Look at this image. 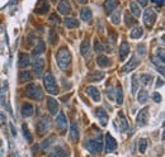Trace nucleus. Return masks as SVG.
Returning <instances> with one entry per match:
<instances>
[{
	"instance_id": "nucleus-1",
	"label": "nucleus",
	"mask_w": 165,
	"mask_h": 157,
	"mask_svg": "<svg viewBox=\"0 0 165 157\" xmlns=\"http://www.w3.org/2000/svg\"><path fill=\"white\" fill-rule=\"evenodd\" d=\"M56 62L61 71H68L71 67V53L68 47H61L57 51Z\"/></svg>"
},
{
	"instance_id": "nucleus-2",
	"label": "nucleus",
	"mask_w": 165,
	"mask_h": 157,
	"mask_svg": "<svg viewBox=\"0 0 165 157\" xmlns=\"http://www.w3.org/2000/svg\"><path fill=\"white\" fill-rule=\"evenodd\" d=\"M43 84H45L46 90L50 94H52V95H57L59 94L57 84H56V80H55V77H53L51 71H47L46 74L43 75Z\"/></svg>"
},
{
	"instance_id": "nucleus-3",
	"label": "nucleus",
	"mask_w": 165,
	"mask_h": 157,
	"mask_svg": "<svg viewBox=\"0 0 165 157\" xmlns=\"http://www.w3.org/2000/svg\"><path fill=\"white\" fill-rule=\"evenodd\" d=\"M26 95L32 100H37V101L43 100V91H42V89L38 85H34V84H30V85L26 88Z\"/></svg>"
},
{
	"instance_id": "nucleus-4",
	"label": "nucleus",
	"mask_w": 165,
	"mask_h": 157,
	"mask_svg": "<svg viewBox=\"0 0 165 157\" xmlns=\"http://www.w3.org/2000/svg\"><path fill=\"white\" fill-rule=\"evenodd\" d=\"M88 151L91 155H98L102 152V148H103V140L100 136H98L95 138H91V140L88 141Z\"/></svg>"
},
{
	"instance_id": "nucleus-5",
	"label": "nucleus",
	"mask_w": 165,
	"mask_h": 157,
	"mask_svg": "<svg viewBox=\"0 0 165 157\" xmlns=\"http://www.w3.org/2000/svg\"><path fill=\"white\" fill-rule=\"evenodd\" d=\"M51 128V120H50V117H42L40 120H38V123H37V133L40 136H45L48 131H50Z\"/></svg>"
},
{
	"instance_id": "nucleus-6",
	"label": "nucleus",
	"mask_w": 165,
	"mask_h": 157,
	"mask_svg": "<svg viewBox=\"0 0 165 157\" xmlns=\"http://www.w3.org/2000/svg\"><path fill=\"white\" fill-rule=\"evenodd\" d=\"M156 13L152 9H146L145 11H144V23H145V26L146 27H149V28H151L152 26L155 24V22H156Z\"/></svg>"
},
{
	"instance_id": "nucleus-7",
	"label": "nucleus",
	"mask_w": 165,
	"mask_h": 157,
	"mask_svg": "<svg viewBox=\"0 0 165 157\" xmlns=\"http://www.w3.org/2000/svg\"><path fill=\"white\" fill-rule=\"evenodd\" d=\"M56 124H57V129L61 134H64L68 131V118L65 117V114L62 112L59 113V115L56 118Z\"/></svg>"
},
{
	"instance_id": "nucleus-8",
	"label": "nucleus",
	"mask_w": 165,
	"mask_h": 157,
	"mask_svg": "<svg viewBox=\"0 0 165 157\" xmlns=\"http://www.w3.org/2000/svg\"><path fill=\"white\" fill-rule=\"evenodd\" d=\"M149 122V108H144L142 110H140L138 114H137V117H136V123L138 125H146Z\"/></svg>"
},
{
	"instance_id": "nucleus-9",
	"label": "nucleus",
	"mask_w": 165,
	"mask_h": 157,
	"mask_svg": "<svg viewBox=\"0 0 165 157\" xmlns=\"http://www.w3.org/2000/svg\"><path fill=\"white\" fill-rule=\"evenodd\" d=\"M57 9L62 15H69L71 13V10H72L71 4H70L69 0H61V2L59 3V5H57Z\"/></svg>"
},
{
	"instance_id": "nucleus-10",
	"label": "nucleus",
	"mask_w": 165,
	"mask_h": 157,
	"mask_svg": "<svg viewBox=\"0 0 165 157\" xmlns=\"http://www.w3.org/2000/svg\"><path fill=\"white\" fill-rule=\"evenodd\" d=\"M60 109V104H59V101L56 99H53V98H48L47 99V110L50 112L51 115H55V114H57Z\"/></svg>"
},
{
	"instance_id": "nucleus-11",
	"label": "nucleus",
	"mask_w": 165,
	"mask_h": 157,
	"mask_svg": "<svg viewBox=\"0 0 165 157\" xmlns=\"http://www.w3.org/2000/svg\"><path fill=\"white\" fill-rule=\"evenodd\" d=\"M45 67V60L41 58V57H36L34 61H33V71L37 76L42 75V71H43Z\"/></svg>"
},
{
	"instance_id": "nucleus-12",
	"label": "nucleus",
	"mask_w": 165,
	"mask_h": 157,
	"mask_svg": "<svg viewBox=\"0 0 165 157\" xmlns=\"http://www.w3.org/2000/svg\"><path fill=\"white\" fill-rule=\"evenodd\" d=\"M117 148V141L112 137V134H106V151L107 152H113Z\"/></svg>"
},
{
	"instance_id": "nucleus-13",
	"label": "nucleus",
	"mask_w": 165,
	"mask_h": 157,
	"mask_svg": "<svg viewBox=\"0 0 165 157\" xmlns=\"http://www.w3.org/2000/svg\"><path fill=\"white\" fill-rule=\"evenodd\" d=\"M95 114H97V118L99 120V123L102 127H106L108 124V114L104 109H102V108H98L95 110Z\"/></svg>"
},
{
	"instance_id": "nucleus-14",
	"label": "nucleus",
	"mask_w": 165,
	"mask_h": 157,
	"mask_svg": "<svg viewBox=\"0 0 165 157\" xmlns=\"http://www.w3.org/2000/svg\"><path fill=\"white\" fill-rule=\"evenodd\" d=\"M138 65H140V60L136 57V56H132L130 58V61H128L126 65H125V67H123V71L125 72H131L133 71L136 67H138Z\"/></svg>"
},
{
	"instance_id": "nucleus-15",
	"label": "nucleus",
	"mask_w": 165,
	"mask_h": 157,
	"mask_svg": "<svg viewBox=\"0 0 165 157\" xmlns=\"http://www.w3.org/2000/svg\"><path fill=\"white\" fill-rule=\"evenodd\" d=\"M85 93H87L91 99L94 101H100V91L98 90V88H94V86H88L85 89Z\"/></svg>"
},
{
	"instance_id": "nucleus-16",
	"label": "nucleus",
	"mask_w": 165,
	"mask_h": 157,
	"mask_svg": "<svg viewBox=\"0 0 165 157\" xmlns=\"http://www.w3.org/2000/svg\"><path fill=\"white\" fill-rule=\"evenodd\" d=\"M119 2L118 0H106L104 4H103V7H104V11L107 14H111L112 11L118 7Z\"/></svg>"
},
{
	"instance_id": "nucleus-17",
	"label": "nucleus",
	"mask_w": 165,
	"mask_h": 157,
	"mask_svg": "<svg viewBox=\"0 0 165 157\" xmlns=\"http://www.w3.org/2000/svg\"><path fill=\"white\" fill-rule=\"evenodd\" d=\"M70 141L71 142H78L79 141V127L76 122H72L70 127Z\"/></svg>"
},
{
	"instance_id": "nucleus-18",
	"label": "nucleus",
	"mask_w": 165,
	"mask_h": 157,
	"mask_svg": "<svg viewBox=\"0 0 165 157\" xmlns=\"http://www.w3.org/2000/svg\"><path fill=\"white\" fill-rule=\"evenodd\" d=\"M118 125H119V129H121V132H127L128 131V128H130V125H128V122H127V119H126V117L123 115V113H118Z\"/></svg>"
},
{
	"instance_id": "nucleus-19",
	"label": "nucleus",
	"mask_w": 165,
	"mask_h": 157,
	"mask_svg": "<svg viewBox=\"0 0 165 157\" xmlns=\"http://www.w3.org/2000/svg\"><path fill=\"white\" fill-rule=\"evenodd\" d=\"M128 53H130V45H128L127 42H122L121 46H119V60L121 61L126 60Z\"/></svg>"
},
{
	"instance_id": "nucleus-20",
	"label": "nucleus",
	"mask_w": 165,
	"mask_h": 157,
	"mask_svg": "<svg viewBox=\"0 0 165 157\" xmlns=\"http://www.w3.org/2000/svg\"><path fill=\"white\" fill-rule=\"evenodd\" d=\"M48 10H50V4H48L46 0H45V2L40 0V3L37 4V8H36L34 11H36L37 14H46Z\"/></svg>"
},
{
	"instance_id": "nucleus-21",
	"label": "nucleus",
	"mask_w": 165,
	"mask_h": 157,
	"mask_svg": "<svg viewBox=\"0 0 165 157\" xmlns=\"http://www.w3.org/2000/svg\"><path fill=\"white\" fill-rule=\"evenodd\" d=\"M69 151L65 149L64 147H56L51 152L50 157H69Z\"/></svg>"
},
{
	"instance_id": "nucleus-22",
	"label": "nucleus",
	"mask_w": 165,
	"mask_h": 157,
	"mask_svg": "<svg viewBox=\"0 0 165 157\" xmlns=\"http://www.w3.org/2000/svg\"><path fill=\"white\" fill-rule=\"evenodd\" d=\"M30 63V58L29 56L27 55V53H21L19 55V61H18V65H19L21 69H26L28 67Z\"/></svg>"
},
{
	"instance_id": "nucleus-23",
	"label": "nucleus",
	"mask_w": 165,
	"mask_h": 157,
	"mask_svg": "<svg viewBox=\"0 0 165 157\" xmlns=\"http://www.w3.org/2000/svg\"><path fill=\"white\" fill-rule=\"evenodd\" d=\"M103 77H104V74H103L102 71H93L88 75V80L94 82V81H100Z\"/></svg>"
},
{
	"instance_id": "nucleus-24",
	"label": "nucleus",
	"mask_w": 165,
	"mask_h": 157,
	"mask_svg": "<svg viewBox=\"0 0 165 157\" xmlns=\"http://www.w3.org/2000/svg\"><path fill=\"white\" fill-rule=\"evenodd\" d=\"M142 35H144V29H142V27L136 26V27L131 31L130 37H131L132 39H138V38H141Z\"/></svg>"
},
{
	"instance_id": "nucleus-25",
	"label": "nucleus",
	"mask_w": 165,
	"mask_h": 157,
	"mask_svg": "<svg viewBox=\"0 0 165 157\" xmlns=\"http://www.w3.org/2000/svg\"><path fill=\"white\" fill-rule=\"evenodd\" d=\"M80 52L84 57H88L89 56V52H90V42L89 39H84L83 43H81V47H80Z\"/></svg>"
},
{
	"instance_id": "nucleus-26",
	"label": "nucleus",
	"mask_w": 165,
	"mask_h": 157,
	"mask_svg": "<svg viewBox=\"0 0 165 157\" xmlns=\"http://www.w3.org/2000/svg\"><path fill=\"white\" fill-rule=\"evenodd\" d=\"M91 17H93V14H91V10L89 8H83L81 11H80V18L81 20L84 22H90L91 20Z\"/></svg>"
},
{
	"instance_id": "nucleus-27",
	"label": "nucleus",
	"mask_w": 165,
	"mask_h": 157,
	"mask_svg": "<svg viewBox=\"0 0 165 157\" xmlns=\"http://www.w3.org/2000/svg\"><path fill=\"white\" fill-rule=\"evenodd\" d=\"M22 115L23 117H32L33 115V106L29 104V103H26L22 106Z\"/></svg>"
},
{
	"instance_id": "nucleus-28",
	"label": "nucleus",
	"mask_w": 165,
	"mask_h": 157,
	"mask_svg": "<svg viewBox=\"0 0 165 157\" xmlns=\"http://www.w3.org/2000/svg\"><path fill=\"white\" fill-rule=\"evenodd\" d=\"M45 50H46V47H45V42L43 41H38V43H37V46L34 47V50H33V55L34 56H40L41 53H43L45 52Z\"/></svg>"
},
{
	"instance_id": "nucleus-29",
	"label": "nucleus",
	"mask_w": 165,
	"mask_h": 157,
	"mask_svg": "<svg viewBox=\"0 0 165 157\" xmlns=\"http://www.w3.org/2000/svg\"><path fill=\"white\" fill-rule=\"evenodd\" d=\"M64 24L69 29H72V28H78L79 27V22L75 19V18H66L64 20Z\"/></svg>"
},
{
	"instance_id": "nucleus-30",
	"label": "nucleus",
	"mask_w": 165,
	"mask_h": 157,
	"mask_svg": "<svg viewBox=\"0 0 165 157\" xmlns=\"http://www.w3.org/2000/svg\"><path fill=\"white\" fill-rule=\"evenodd\" d=\"M48 41H50V43L52 46L57 45V41H59V33L55 31V29H51L50 32H48Z\"/></svg>"
},
{
	"instance_id": "nucleus-31",
	"label": "nucleus",
	"mask_w": 165,
	"mask_h": 157,
	"mask_svg": "<svg viewBox=\"0 0 165 157\" xmlns=\"http://www.w3.org/2000/svg\"><path fill=\"white\" fill-rule=\"evenodd\" d=\"M148 99H149V93L146 91L145 89L140 90V91H138V96H137V100H138L140 104H145V103L148 101Z\"/></svg>"
},
{
	"instance_id": "nucleus-32",
	"label": "nucleus",
	"mask_w": 165,
	"mask_h": 157,
	"mask_svg": "<svg viewBox=\"0 0 165 157\" xmlns=\"http://www.w3.org/2000/svg\"><path fill=\"white\" fill-rule=\"evenodd\" d=\"M97 63H98V66L99 67H102V69H104V67H108L109 66V58L108 57H106V56H99L97 58Z\"/></svg>"
},
{
	"instance_id": "nucleus-33",
	"label": "nucleus",
	"mask_w": 165,
	"mask_h": 157,
	"mask_svg": "<svg viewBox=\"0 0 165 157\" xmlns=\"http://www.w3.org/2000/svg\"><path fill=\"white\" fill-rule=\"evenodd\" d=\"M140 80H141V82L145 86H150L152 84L154 77H152V75H150V74H144V75H141V77H140Z\"/></svg>"
},
{
	"instance_id": "nucleus-34",
	"label": "nucleus",
	"mask_w": 165,
	"mask_h": 157,
	"mask_svg": "<svg viewBox=\"0 0 165 157\" xmlns=\"http://www.w3.org/2000/svg\"><path fill=\"white\" fill-rule=\"evenodd\" d=\"M22 131H23V136H24V138H26V141H27L28 143H32L33 137H32V134H30V132H29V129H28L27 124H23V125H22Z\"/></svg>"
},
{
	"instance_id": "nucleus-35",
	"label": "nucleus",
	"mask_w": 165,
	"mask_h": 157,
	"mask_svg": "<svg viewBox=\"0 0 165 157\" xmlns=\"http://www.w3.org/2000/svg\"><path fill=\"white\" fill-rule=\"evenodd\" d=\"M32 74L29 71H22L19 74V81L21 82H27V81H30L32 80Z\"/></svg>"
},
{
	"instance_id": "nucleus-36",
	"label": "nucleus",
	"mask_w": 165,
	"mask_h": 157,
	"mask_svg": "<svg viewBox=\"0 0 165 157\" xmlns=\"http://www.w3.org/2000/svg\"><path fill=\"white\" fill-rule=\"evenodd\" d=\"M116 101H117L118 105L123 103V91H122V88L119 85L116 88Z\"/></svg>"
},
{
	"instance_id": "nucleus-37",
	"label": "nucleus",
	"mask_w": 165,
	"mask_h": 157,
	"mask_svg": "<svg viewBox=\"0 0 165 157\" xmlns=\"http://www.w3.org/2000/svg\"><path fill=\"white\" fill-rule=\"evenodd\" d=\"M125 23H126L127 27H132V26H135L136 24V19L128 13V11H126L125 13Z\"/></svg>"
},
{
	"instance_id": "nucleus-38",
	"label": "nucleus",
	"mask_w": 165,
	"mask_h": 157,
	"mask_svg": "<svg viewBox=\"0 0 165 157\" xmlns=\"http://www.w3.org/2000/svg\"><path fill=\"white\" fill-rule=\"evenodd\" d=\"M131 82H132V94L135 95L137 93V89H138V76L137 75H133L131 77Z\"/></svg>"
},
{
	"instance_id": "nucleus-39",
	"label": "nucleus",
	"mask_w": 165,
	"mask_h": 157,
	"mask_svg": "<svg viewBox=\"0 0 165 157\" xmlns=\"http://www.w3.org/2000/svg\"><path fill=\"white\" fill-rule=\"evenodd\" d=\"M130 8H131V11L133 13V15H135V17L138 18L140 15H141V8H140L136 3H131L130 4Z\"/></svg>"
},
{
	"instance_id": "nucleus-40",
	"label": "nucleus",
	"mask_w": 165,
	"mask_h": 157,
	"mask_svg": "<svg viewBox=\"0 0 165 157\" xmlns=\"http://www.w3.org/2000/svg\"><path fill=\"white\" fill-rule=\"evenodd\" d=\"M111 20H112V23L114 24V26H118L119 24V22H121V10L119 9L111 17Z\"/></svg>"
},
{
	"instance_id": "nucleus-41",
	"label": "nucleus",
	"mask_w": 165,
	"mask_h": 157,
	"mask_svg": "<svg viewBox=\"0 0 165 157\" xmlns=\"http://www.w3.org/2000/svg\"><path fill=\"white\" fill-rule=\"evenodd\" d=\"M148 144H149L148 140H146V138H141V141H140V143H138V148H140V152H141V153H145L146 148H148Z\"/></svg>"
},
{
	"instance_id": "nucleus-42",
	"label": "nucleus",
	"mask_w": 165,
	"mask_h": 157,
	"mask_svg": "<svg viewBox=\"0 0 165 157\" xmlns=\"http://www.w3.org/2000/svg\"><path fill=\"white\" fill-rule=\"evenodd\" d=\"M94 51H95L97 53H100V52L104 51V46H103L98 39L94 41Z\"/></svg>"
},
{
	"instance_id": "nucleus-43",
	"label": "nucleus",
	"mask_w": 165,
	"mask_h": 157,
	"mask_svg": "<svg viewBox=\"0 0 165 157\" xmlns=\"http://www.w3.org/2000/svg\"><path fill=\"white\" fill-rule=\"evenodd\" d=\"M55 141V136H51L48 140H46L43 143H42V148H43L45 151H47L48 148H50V146H51V143Z\"/></svg>"
},
{
	"instance_id": "nucleus-44",
	"label": "nucleus",
	"mask_w": 165,
	"mask_h": 157,
	"mask_svg": "<svg viewBox=\"0 0 165 157\" xmlns=\"http://www.w3.org/2000/svg\"><path fill=\"white\" fill-rule=\"evenodd\" d=\"M137 52H138L140 56H145V53H146V47H145V45L138 46V47H137Z\"/></svg>"
},
{
	"instance_id": "nucleus-45",
	"label": "nucleus",
	"mask_w": 165,
	"mask_h": 157,
	"mask_svg": "<svg viewBox=\"0 0 165 157\" xmlns=\"http://www.w3.org/2000/svg\"><path fill=\"white\" fill-rule=\"evenodd\" d=\"M108 37L111 38L112 42H114V41H116V37H117V34H116V32L112 31V29H108Z\"/></svg>"
},
{
	"instance_id": "nucleus-46",
	"label": "nucleus",
	"mask_w": 165,
	"mask_h": 157,
	"mask_svg": "<svg viewBox=\"0 0 165 157\" xmlns=\"http://www.w3.org/2000/svg\"><path fill=\"white\" fill-rule=\"evenodd\" d=\"M152 100H154L155 103H160L161 101V95L159 93H154L152 94Z\"/></svg>"
},
{
	"instance_id": "nucleus-47",
	"label": "nucleus",
	"mask_w": 165,
	"mask_h": 157,
	"mask_svg": "<svg viewBox=\"0 0 165 157\" xmlns=\"http://www.w3.org/2000/svg\"><path fill=\"white\" fill-rule=\"evenodd\" d=\"M51 22H53L55 24H56V26H59V24L61 23V20H60V18L56 15V14H52L51 15Z\"/></svg>"
},
{
	"instance_id": "nucleus-48",
	"label": "nucleus",
	"mask_w": 165,
	"mask_h": 157,
	"mask_svg": "<svg viewBox=\"0 0 165 157\" xmlns=\"http://www.w3.org/2000/svg\"><path fill=\"white\" fill-rule=\"evenodd\" d=\"M9 127H10L11 136H13V137H17V131H15V127H14V124H13V123H10V124H9Z\"/></svg>"
},
{
	"instance_id": "nucleus-49",
	"label": "nucleus",
	"mask_w": 165,
	"mask_h": 157,
	"mask_svg": "<svg viewBox=\"0 0 165 157\" xmlns=\"http://www.w3.org/2000/svg\"><path fill=\"white\" fill-rule=\"evenodd\" d=\"M40 146H38V144H34V146L32 147V153H33V156H36V155H37L38 152H40Z\"/></svg>"
},
{
	"instance_id": "nucleus-50",
	"label": "nucleus",
	"mask_w": 165,
	"mask_h": 157,
	"mask_svg": "<svg viewBox=\"0 0 165 157\" xmlns=\"http://www.w3.org/2000/svg\"><path fill=\"white\" fill-rule=\"evenodd\" d=\"M33 42H34V35H29L28 41H27V45H28V46H32Z\"/></svg>"
},
{
	"instance_id": "nucleus-51",
	"label": "nucleus",
	"mask_w": 165,
	"mask_h": 157,
	"mask_svg": "<svg viewBox=\"0 0 165 157\" xmlns=\"http://www.w3.org/2000/svg\"><path fill=\"white\" fill-rule=\"evenodd\" d=\"M137 3L141 5V7H146V4H148V0H137Z\"/></svg>"
},
{
	"instance_id": "nucleus-52",
	"label": "nucleus",
	"mask_w": 165,
	"mask_h": 157,
	"mask_svg": "<svg viewBox=\"0 0 165 157\" xmlns=\"http://www.w3.org/2000/svg\"><path fill=\"white\" fill-rule=\"evenodd\" d=\"M156 70H157V71H160L161 76H164V66H156Z\"/></svg>"
},
{
	"instance_id": "nucleus-53",
	"label": "nucleus",
	"mask_w": 165,
	"mask_h": 157,
	"mask_svg": "<svg viewBox=\"0 0 165 157\" xmlns=\"http://www.w3.org/2000/svg\"><path fill=\"white\" fill-rule=\"evenodd\" d=\"M5 123V115L3 113H0V124H4Z\"/></svg>"
},
{
	"instance_id": "nucleus-54",
	"label": "nucleus",
	"mask_w": 165,
	"mask_h": 157,
	"mask_svg": "<svg viewBox=\"0 0 165 157\" xmlns=\"http://www.w3.org/2000/svg\"><path fill=\"white\" fill-rule=\"evenodd\" d=\"M163 84H164V82H163V80H157V82H156V86H157V88H159V86H163Z\"/></svg>"
},
{
	"instance_id": "nucleus-55",
	"label": "nucleus",
	"mask_w": 165,
	"mask_h": 157,
	"mask_svg": "<svg viewBox=\"0 0 165 157\" xmlns=\"http://www.w3.org/2000/svg\"><path fill=\"white\" fill-rule=\"evenodd\" d=\"M76 2H78V3H80V4H85V3L88 2V0H76Z\"/></svg>"
},
{
	"instance_id": "nucleus-56",
	"label": "nucleus",
	"mask_w": 165,
	"mask_h": 157,
	"mask_svg": "<svg viewBox=\"0 0 165 157\" xmlns=\"http://www.w3.org/2000/svg\"><path fill=\"white\" fill-rule=\"evenodd\" d=\"M0 146H2V140H0Z\"/></svg>"
},
{
	"instance_id": "nucleus-57",
	"label": "nucleus",
	"mask_w": 165,
	"mask_h": 157,
	"mask_svg": "<svg viewBox=\"0 0 165 157\" xmlns=\"http://www.w3.org/2000/svg\"><path fill=\"white\" fill-rule=\"evenodd\" d=\"M52 2H55V0H52Z\"/></svg>"
}]
</instances>
